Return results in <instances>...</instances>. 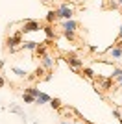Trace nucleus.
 <instances>
[{
	"label": "nucleus",
	"instance_id": "16",
	"mask_svg": "<svg viewBox=\"0 0 122 124\" xmlns=\"http://www.w3.org/2000/svg\"><path fill=\"white\" fill-rule=\"evenodd\" d=\"M35 54H37L39 57H43V56L46 54V46H45V45H41V46H37V48H35Z\"/></svg>",
	"mask_w": 122,
	"mask_h": 124
},
{
	"label": "nucleus",
	"instance_id": "13",
	"mask_svg": "<svg viewBox=\"0 0 122 124\" xmlns=\"http://www.w3.org/2000/svg\"><path fill=\"white\" fill-rule=\"evenodd\" d=\"M83 76L89 78V80H94V78H96L94 76V70H92L91 67H83Z\"/></svg>",
	"mask_w": 122,
	"mask_h": 124
},
{
	"label": "nucleus",
	"instance_id": "14",
	"mask_svg": "<svg viewBox=\"0 0 122 124\" xmlns=\"http://www.w3.org/2000/svg\"><path fill=\"white\" fill-rule=\"evenodd\" d=\"M22 100H24V104H35V96H31L28 93H22Z\"/></svg>",
	"mask_w": 122,
	"mask_h": 124
},
{
	"label": "nucleus",
	"instance_id": "7",
	"mask_svg": "<svg viewBox=\"0 0 122 124\" xmlns=\"http://www.w3.org/2000/svg\"><path fill=\"white\" fill-rule=\"evenodd\" d=\"M57 19H61V17H59V11H57V9H52V11H48V15H46V21H48V24L56 22Z\"/></svg>",
	"mask_w": 122,
	"mask_h": 124
},
{
	"label": "nucleus",
	"instance_id": "5",
	"mask_svg": "<svg viewBox=\"0 0 122 124\" xmlns=\"http://www.w3.org/2000/svg\"><path fill=\"white\" fill-rule=\"evenodd\" d=\"M20 35H22V31H19V33H15V35H11L6 39V45L11 48V50H15L17 45H22V41H20Z\"/></svg>",
	"mask_w": 122,
	"mask_h": 124
},
{
	"label": "nucleus",
	"instance_id": "21",
	"mask_svg": "<svg viewBox=\"0 0 122 124\" xmlns=\"http://www.w3.org/2000/svg\"><path fill=\"white\" fill-rule=\"evenodd\" d=\"M11 111H13V113H19L20 117H22V119H24V113H22V111H20V108H19V106H11Z\"/></svg>",
	"mask_w": 122,
	"mask_h": 124
},
{
	"label": "nucleus",
	"instance_id": "3",
	"mask_svg": "<svg viewBox=\"0 0 122 124\" xmlns=\"http://www.w3.org/2000/svg\"><path fill=\"white\" fill-rule=\"evenodd\" d=\"M65 61L69 63V65H70L74 70H78V69H83V61H81L80 57H76L74 54H67V56H65Z\"/></svg>",
	"mask_w": 122,
	"mask_h": 124
},
{
	"label": "nucleus",
	"instance_id": "15",
	"mask_svg": "<svg viewBox=\"0 0 122 124\" xmlns=\"http://www.w3.org/2000/svg\"><path fill=\"white\" fill-rule=\"evenodd\" d=\"M50 108L52 109H61V100L59 98H52L50 100Z\"/></svg>",
	"mask_w": 122,
	"mask_h": 124
},
{
	"label": "nucleus",
	"instance_id": "18",
	"mask_svg": "<svg viewBox=\"0 0 122 124\" xmlns=\"http://www.w3.org/2000/svg\"><path fill=\"white\" fill-rule=\"evenodd\" d=\"M63 35H65L67 39H69V41H74V39H76L74 31H70V30H65V31H63Z\"/></svg>",
	"mask_w": 122,
	"mask_h": 124
},
{
	"label": "nucleus",
	"instance_id": "30",
	"mask_svg": "<svg viewBox=\"0 0 122 124\" xmlns=\"http://www.w3.org/2000/svg\"><path fill=\"white\" fill-rule=\"evenodd\" d=\"M118 4H120V6H122V0H120V2H118Z\"/></svg>",
	"mask_w": 122,
	"mask_h": 124
},
{
	"label": "nucleus",
	"instance_id": "24",
	"mask_svg": "<svg viewBox=\"0 0 122 124\" xmlns=\"http://www.w3.org/2000/svg\"><path fill=\"white\" fill-rule=\"evenodd\" d=\"M115 46H118V48L122 50V39H120V41H117V45H115Z\"/></svg>",
	"mask_w": 122,
	"mask_h": 124
},
{
	"label": "nucleus",
	"instance_id": "19",
	"mask_svg": "<svg viewBox=\"0 0 122 124\" xmlns=\"http://www.w3.org/2000/svg\"><path fill=\"white\" fill-rule=\"evenodd\" d=\"M45 33H46V37H48V39H52V37H54V30H52V26H50V24L45 26Z\"/></svg>",
	"mask_w": 122,
	"mask_h": 124
},
{
	"label": "nucleus",
	"instance_id": "12",
	"mask_svg": "<svg viewBox=\"0 0 122 124\" xmlns=\"http://www.w3.org/2000/svg\"><path fill=\"white\" fill-rule=\"evenodd\" d=\"M24 93H28V94H31V96H35V98H37L41 91H39L37 87H33V85H30V87H26V89H24Z\"/></svg>",
	"mask_w": 122,
	"mask_h": 124
},
{
	"label": "nucleus",
	"instance_id": "22",
	"mask_svg": "<svg viewBox=\"0 0 122 124\" xmlns=\"http://www.w3.org/2000/svg\"><path fill=\"white\" fill-rule=\"evenodd\" d=\"M118 6H120V4H117V2H115V0H113V2H111V4H109V8H113V9H117V8H118Z\"/></svg>",
	"mask_w": 122,
	"mask_h": 124
},
{
	"label": "nucleus",
	"instance_id": "4",
	"mask_svg": "<svg viewBox=\"0 0 122 124\" xmlns=\"http://www.w3.org/2000/svg\"><path fill=\"white\" fill-rule=\"evenodd\" d=\"M41 30V24L37 21H26L24 24H22V33H31V31H39Z\"/></svg>",
	"mask_w": 122,
	"mask_h": 124
},
{
	"label": "nucleus",
	"instance_id": "10",
	"mask_svg": "<svg viewBox=\"0 0 122 124\" xmlns=\"http://www.w3.org/2000/svg\"><path fill=\"white\" fill-rule=\"evenodd\" d=\"M76 28H78V22H74L72 19H70V21H65V22H63V30H70V31H74Z\"/></svg>",
	"mask_w": 122,
	"mask_h": 124
},
{
	"label": "nucleus",
	"instance_id": "25",
	"mask_svg": "<svg viewBox=\"0 0 122 124\" xmlns=\"http://www.w3.org/2000/svg\"><path fill=\"white\" fill-rule=\"evenodd\" d=\"M122 39V26H120V33H118V41Z\"/></svg>",
	"mask_w": 122,
	"mask_h": 124
},
{
	"label": "nucleus",
	"instance_id": "28",
	"mask_svg": "<svg viewBox=\"0 0 122 124\" xmlns=\"http://www.w3.org/2000/svg\"><path fill=\"white\" fill-rule=\"evenodd\" d=\"M61 124H69V122H61ZM76 124H80V122H76Z\"/></svg>",
	"mask_w": 122,
	"mask_h": 124
},
{
	"label": "nucleus",
	"instance_id": "11",
	"mask_svg": "<svg viewBox=\"0 0 122 124\" xmlns=\"http://www.w3.org/2000/svg\"><path fill=\"white\" fill-rule=\"evenodd\" d=\"M37 46H39V43H35V41H24L22 43V48H26V50H33L35 52Z\"/></svg>",
	"mask_w": 122,
	"mask_h": 124
},
{
	"label": "nucleus",
	"instance_id": "6",
	"mask_svg": "<svg viewBox=\"0 0 122 124\" xmlns=\"http://www.w3.org/2000/svg\"><path fill=\"white\" fill-rule=\"evenodd\" d=\"M107 54H111V56L115 57L117 61H118V59H120V57H122V50H120V48H118V46H115V45L107 48Z\"/></svg>",
	"mask_w": 122,
	"mask_h": 124
},
{
	"label": "nucleus",
	"instance_id": "29",
	"mask_svg": "<svg viewBox=\"0 0 122 124\" xmlns=\"http://www.w3.org/2000/svg\"><path fill=\"white\" fill-rule=\"evenodd\" d=\"M43 2H52V0H43Z\"/></svg>",
	"mask_w": 122,
	"mask_h": 124
},
{
	"label": "nucleus",
	"instance_id": "9",
	"mask_svg": "<svg viewBox=\"0 0 122 124\" xmlns=\"http://www.w3.org/2000/svg\"><path fill=\"white\" fill-rule=\"evenodd\" d=\"M41 59H43V67H45V69H52V67H54V59H52L50 56H46V54H45Z\"/></svg>",
	"mask_w": 122,
	"mask_h": 124
},
{
	"label": "nucleus",
	"instance_id": "23",
	"mask_svg": "<svg viewBox=\"0 0 122 124\" xmlns=\"http://www.w3.org/2000/svg\"><path fill=\"white\" fill-rule=\"evenodd\" d=\"M6 85V80H4V76H0V87H4Z\"/></svg>",
	"mask_w": 122,
	"mask_h": 124
},
{
	"label": "nucleus",
	"instance_id": "17",
	"mask_svg": "<svg viewBox=\"0 0 122 124\" xmlns=\"http://www.w3.org/2000/svg\"><path fill=\"white\" fill-rule=\"evenodd\" d=\"M13 72H15L19 78H26V74H28L26 70H22V69H19V67H13Z\"/></svg>",
	"mask_w": 122,
	"mask_h": 124
},
{
	"label": "nucleus",
	"instance_id": "31",
	"mask_svg": "<svg viewBox=\"0 0 122 124\" xmlns=\"http://www.w3.org/2000/svg\"><path fill=\"white\" fill-rule=\"evenodd\" d=\"M120 87H122V82H120Z\"/></svg>",
	"mask_w": 122,
	"mask_h": 124
},
{
	"label": "nucleus",
	"instance_id": "32",
	"mask_svg": "<svg viewBox=\"0 0 122 124\" xmlns=\"http://www.w3.org/2000/svg\"><path fill=\"white\" fill-rule=\"evenodd\" d=\"M67 2H69V0H67Z\"/></svg>",
	"mask_w": 122,
	"mask_h": 124
},
{
	"label": "nucleus",
	"instance_id": "8",
	"mask_svg": "<svg viewBox=\"0 0 122 124\" xmlns=\"http://www.w3.org/2000/svg\"><path fill=\"white\" fill-rule=\"evenodd\" d=\"M50 100L52 98L46 93H39V96L35 98V104H39V106H41V104H50Z\"/></svg>",
	"mask_w": 122,
	"mask_h": 124
},
{
	"label": "nucleus",
	"instance_id": "26",
	"mask_svg": "<svg viewBox=\"0 0 122 124\" xmlns=\"http://www.w3.org/2000/svg\"><path fill=\"white\" fill-rule=\"evenodd\" d=\"M2 67H4V61H0V69H2Z\"/></svg>",
	"mask_w": 122,
	"mask_h": 124
},
{
	"label": "nucleus",
	"instance_id": "2",
	"mask_svg": "<svg viewBox=\"0 0 122 124\" xmlns=\"http://www.w3.org/2000/svg\"><path fill=\"white\" fill-rule=\"evenodd\" d=\"M57 11H59V17H61V19H65V21H70L72 17H74V9H72L69 4H61Z\"/></svg>",
	"mask_w": 122,
	"mask_h": 124
},
{
	"label": "nucleus",
	"instance_id": "1",
	"mask_svg": "<svg viewBox=\"0 0 122 124\" xmlns=\"http://www.w3.org/2000/svg\"><path fill=\"white\" fill-rule=\"evenodd\" d=\"M94 80H96V91H98V89H102V91H109L111 85H113V78H102V76H98V78H94Z\"/></svg>",
	"mask_w": 122,
	"mask_h": 124
},
{
	"label": "nucleus",
	"instance_id": "20",
	"mask_svg": "<svg viewBox=\"0 0 122 124\" xmlns=\"http://www.w3.org/2000/svg\"><path fill=\"white\" fill-rule=\"evenodd\" d=\"M43 74H45V67H37L35 72H33V78H41Z\"/></svg>",
	"mask_w": 122,
	"mask_h": 124
},
{
	"label": "nucleus",
	"instance_id": "27",
	"mask_svg": "<svg viewBox=\"0 0 122 124\" xmlns=\"http://www.w3.org/2000/svg\"><path fill=\"white\" fill-rule=\"evenodd\" d=\"M120 122H122V111H120Z\"/></svg>",
	"mask_w": 122,
	"mask_h": 124
}]
</instances>
